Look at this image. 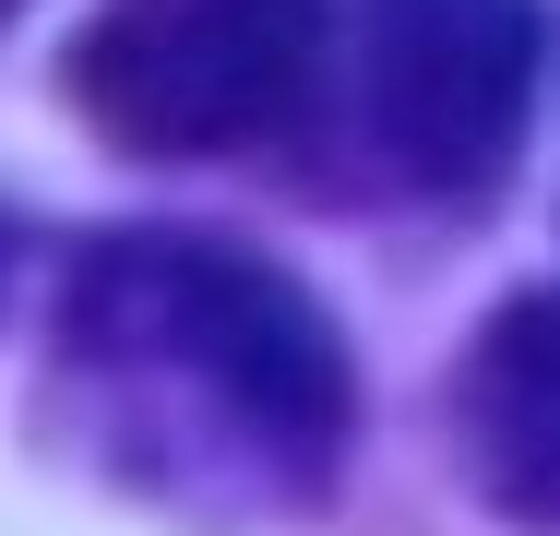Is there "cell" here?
I'll use <instances>...</instances> for the list:
<instances>
[{"instance_id":"6da1fadb","label":"cell","mask_w":560,"mask_h":536,"mask_svg":"<svg viewBox=\"0 0 560 536\" xmlns=\"http://www.w3.org/2000/svg\"><path fill=\"white\" fill-rule=\"evenodd\" d=\"M60 382L108 477L215 525L323 501L358 429L346 334L323 299L262 250L191 226H131L72 263Z\"/></svg>"},{"instance_id":"7a4b0ae2","label":"cell","mask_w":560,"mask_h":536,"mask_svg":"<svg viewBox=\"0 0 560 536\" xmlns=\"http://www.w3.org/2000/svg\"><path fill=\"white\" fill-rule=\"evenodd\" d=\"M525 96H537V0H358L335 24L311 119H335L370 191L477 203L525 143Z\"/></svg>"},{"instance_id":"3957f363","label":"cell","mask_w":560,"mask_h":536,"mask_svg":"<svg viewBox=\"0 0 560 536\" xmlns=\"http://www.w3.org/2000/svg\"><path fill=\"white\" fill-rule=\"evenodd\" d=\"M335 0H108L72 48V107L131 155H250L311 131Z\"/></svg>"},{"instance_id":"277c9868","label":"cell","mask_w":560,"mask_h":536,"mask_svg":"<svg viewBox=\"0 0 560 536\" xmlns=\"http://www.w3.org/2000/svg\"><path fill=\"white\" fill-rule=\"evenodd\" d=\"M442 406L477 501L525 536H560V287H525L513 311L477 322Z\"/></svg>"},{"instance_id":"5b68a950","label":"cell","mask_w":560,"mask_h":536,"mask_svg":"<svg viewBox=\"0 0 560 536\" xmlns=\"http://www.w3.org/2000/svg\"><path fill=\"white\" fill-rule=\"evenodd\" d=\"M12 12H24V0H0V24H12Z\"/></svg>"}]
</instances>
